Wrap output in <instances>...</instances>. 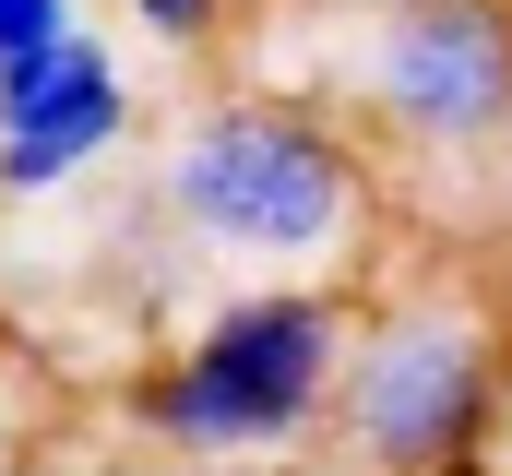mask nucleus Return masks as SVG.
Wrapping results in <instances>:
<instances>
[{
    "mask_svg": "<svg viewBox=\"0 0 512 476\" xmlns=\"http://www.w3.org/2000/svg\"><path fill=\"white\" fill-rule=\"evenodd\" d=\"M155 215L239 286H334L382 238V155L310 96L227 84L167 131Z\"/></svg>",
    "mask_w": 512,
    "mask_h": 476,
    "instance_id": "f257e3e1",
    "label": "nucleus"
},
{
    "mask_svg": "<svg viewBox=\"0 0 512 476\" xmlns=\"http://www.w3.org/2000/svg\"><path fill=\"white\" fill-rule=\"evenodd\" d=\"M512 393V334L489 298L417 286L346 322L334 441L358 476H489V429Z\"/></svg>",
    "mask_w": 512,
    "mask_h": 476,
    "instance_id": "f03ea898",
    "label": "nucleus"
},
{
    "mask_svg": "<svg viewBox=\"0 0 512 476\" xmlns=\"http://www.w3.org/2000/svg\"><path fill=\"white\" fill-rule=\"evenodd\" d=\"M346 298L334 286H227L203 310V334L143 369L131 417L167 453H298L334 417V369H346Z\"/></svg>",
    "mask_w": 512,
    "mask_h": 476,
    "instance_id": "7ed1b4c3",
    "label": "nucleus"
},
{
    "mask_svg": "<svg viewBox=\"0 0 512 476\" xmlns=\"http://www.w3.org/2000/svg\"><path fill=\"white\" fill-rule=\"evenodd\" d=\"M346 131L417 167L512 155V0H370L346 36Z\"/></svg>",
    "mask_w": 512,
    "mask_h": 476,
    "instance_id": "20e7f679",
    "label": "nucleus"
},
{
    "mask_svg": "<svg viewBox=\"0 0 512 476\" xmlns=\"http://www.w3.org/2000/svg\"><path fill=\"white\" fill-rule=\"evenodd\" d=\"M120 143H131V72H120V48H108L96 24L0 72V191H12V203L72 191V179H84L96 155H120Z\"/></svg>",
    "mask_w": 512,
    "mask_h": 476,
    "instance_id": "39448f33",
    "label": "nucleus"
},
{
    "mask_svg": "<svg viewBox=\"0 0 512 476\" xmlns=\"http://www.w3.org/2000/svg\"><path fill=\"white\" fill-rule=\"evenodd\" d=\"M60 36H84V0H0V72L60 48Z\"/></svg>",
    "mask_w": 512,
    "mask_h": 476,
    "instance_id": "423d86ee",
    "label": "nucleus"
},
{
    "mask_svg": "<svg viewBox=\"0 0 512 476\" xmlns=\"http://www.w3.org/2000/svg\"><path fill=\"white\" fill-rule=\"evenodd\" d=\"M120 12L155 48H215V36H227V0H120Z\"/></svg>",
    "mask_w": 512,
    "mask_h": 476,
    "instance_id": "0eeeda50",
    "label": "nucleus"
},
{
    "mask_svg": "<svg viewBox=\"0 0 512 476\" xmlns=\"http://www.w3.org/2000/svg\"><path fill=\"white\" fill-rule=\"evenodd\" d=\"M489 476H512V393H501V429H489Z\"/></svg>",
    "mask_w": 512,
    "mask_h": 476,
    "instance_id": "6e6552de",
    "label": "nucleus"
}]
</instances>
